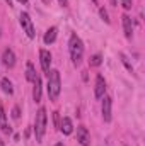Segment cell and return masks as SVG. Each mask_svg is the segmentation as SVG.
Returning <instances> with one entry per match:
<instances>
[{"mask_svg":"<svg viewBox=\"0 0 145 146\" xmlns=\"http://www.w3.org/2000/svg\"><path fill=\"white\" fill-rule=\"evenodd\" d=\"M68 49H70V58H72L73 66H79L82 63V58H84V42H82V39L77 34L70 36Z\"/></svg>","mask_w":145,"mask_h":146,"instance_id":"cell-1","label":"cell"},{"mask_svg":"<svg viewBox=\"0 0 145 146\" xmlns=\"http://www.w3.org/2000/svg\"><path fill=\"white\" fill-rule=\"evenodd\" d=\"M48 75V97L50 100H56L62 90V80H60V72L58 70H50Z\"/></svg>","mask_w":145,"mask_h":146,"instance_id":"cell-2","label":"cell"},{"mask_svg":"<svg viewBox=\"0 0 145 146\" xmlns=\"http://www.w3.org/2000/svg\"><path fill=\"white\" fill-rule=\"evenodd\" d=\"M46 122H48V117H46V109L41 107L36 114V121H34V136H36V141L41 143L43 141V136L46 133Z\"/></svg>","mask_w":145,"mask_h":146,"instance_id":"cell-3","label":"cell"},{"mask_svg":"<svg viewBox=\"0 0 145 146\" xmlns=\"http://www.w3.org/2000/svg\"><path fill=\"white\" fill-rule=\"evenodd\" d=\"M21 26H22V29H24V33L28 34V37H33L36 36V33H34V26H33V21H31V17H29V14L28 12H22L21 14Z\"/></svg>","mask_w":145,"mask_h":146,"instance_id":"cell-4","label":"cell"},{"mask_svg":"<svg viewBox=\"0 0 145 146\" xmlns=\"http://www.w3.org/2000/svg\"><path fill=\"white\" fill-rule=\"evenodd\" d=\"M77 141L80 143V146H91V133L85 126L77 127Z\"/></svg>","mask_w":145,"mask_h":146,"instance_id":"cell-5","label":"cell"},{"mask_svg":"<svg viewBox=\"0 0 145 146\" xmlns=\"http://www.w3.org/2000/svg\"><path fill=\"white\" fill-rule=\"evenodd\" d=\"M106 94V80L103 75H97L96 76V87H94V95L96 99H103Z\"/></svg>","mask_w":145,"mask_h":146,"instance_id":"cell-6","label":"cell"},{"mask_svg":"<svg viewBox=\"0 0 145 146\" xmlns=\"http://www.w3.org/2000/svg\"><path fill=\"white\" fill-rule=\"evenodd\" d=\"M111 107H113V100H111V97L104 95V97H103V107H101L104 122H109V121H111Z\"/></svg>","mask_w":145,"mask_h":146,"instance_id":"cell-7","label":"cell"},{"mask_svg":"<svg viewBox=\"0 0 145 146\" xmlns=\"http://www.w3.org/2000/svg\"><path fill=\"white\" fill-rule=\"evenodd\" d=\"M2 63H3L7 68H12V66L15 65V54H14V51H12L10 48L3 49V53H2Z\"/></svg>","mask_w":145,"mask_h":146,"instance_id":"cell-8","label":"cell"},{"mask_svg":"<svg viewBox=\"0 0 145 146\" xmlns=\"http://www.w3.org/2000/svg\"><path fill=\"white\" fill-rule=\"evenodd\" d=\"M39 61H41V68H43V72L44 73L50 72V65H51V54H50V51L41 49V51H39Z\"/></svg>","mask_w":145,"mask_h":146,"instance_id":"cell-9","label":"cell"},{"mask_svg":"<svg viewBox=\"0 0 145 146\" xmlns=\"http://www.w3.org/2000/svg\"><path fill=\"white\" fill-rule=\"evenodd\" d=\"M0 131L3 133V134H10L12 133V129L9 127V124H7V114H5V110H3V106L0 104Z\"/></svg>","mask_w":145,"mask_h":146,"instance_id":"cell-10","label":"cell"},{"mask_svg":"<svg viewBox=\"0 0 145 146\" xmlns=\"http://www.w3.org/2000/svg\"><path fill=\"white\" fill-rule=\"evenodd\" d=\"M121 21H123V29H125V36L128 37V39H132V36H133V22H132V17L125 14V15L121 17Z\"/></svg>","mask_w":145,"mask_h":146,"instance_id":"cell-11","label":"cell"},{"mask_svg":"<svg viewBox=\"0 0 145 146\" xmlns=\"http://www.w3.org/2000/svg\"><path fill=\"white\" fill-rule=\"evenodd\" d=\"M60 129H62L63 134H72V131H73L72 119H70V117H63L62 122H60Z\"/></svg>","mask_w":145,"mask_h":146,"instance_id":"cell-12","label":"cell"},{"mask_svg":"<svg viewBox=\"0 0 145 146\" xmlns=\"http://www.w3.org/2000/svg\"><path fill=\"white\" fill-rule=\"evenodd\" d=\"M56 34H58V29H56V27H50V29L44 33V37H43L44 44H51V42H55Z\"/></svg>","mask_w":145,"mask_h":146,"instance_id":"cell-13","label":"cell"},{"mask_svg":"<svg viewBox=\"0 0 145 146\" xmlns=\"http://www.w3.org/2000/svg\"><path fill=\"white\" fill-rule=\"evenodd\" d=\"M0 87H2V92L3 94H7V95H12L14 94V87H12V82L9 78H2Z\"/></svg>","mask_w":145,"mask_h":146,"instance_id":"cell-14","label":"cell"},{"mask_svg":"<svg viewBox=\"0 0 145 146\" xmlns=\"http://www.w3.org/2000/svg\"><path fill=\"white\" fill-rule=\"evenodd\" d=\"M33 83H34V88H33V99H34L36 102H39V100H41V78L36 76V80H34Z\"/></svg>","mask_w":145,"mask_h":146,"instance_id":"cell-15","label":"cell"},{"mask_svg":"<svg viewBox=\"0 0 145 146\" xmlns=\"http://www.w3.org/2000/svg\"><path fill=\"white\" fill-rule=\"evenodd\" d=\"M36 70H34V66H33V63H28L26 65V78H28V82H34L36 80Z\"/></svg>","mask_w":145,"mask_h":146,"instance_id":"cell-16","label":"cell"},{"mask_svg":"<svg viewBox=\"0 0 145 146\" xmlns=\"http://www.w3.org/2000/svg\"><path fill=\"white\" fill-rule=\"evenodd\" d=\"M119 58H121V63L125 65V68H126L128 72H130V73H133V72H135V70H133V65H132V61L128 60V56H126L125 53H119Z\"/></svg>","mask_w":145,"mask_h":146,"instance_id":"cell-17","label":"cell"},{"mask_svg":"<svg viewBox=\"0 0 145 146\" xmlns=\"http://www.w3.org/2000/svg\"><path fill=\"white\" fill-rule=\"evenodd\" d=\"M103 63V56L101 54H94L89 58V66H99Z\"/></svg>","mask_w":145,"mask_h":146,"instance_id":"cell-18","label":"cell"},{"mask_svg":"<svg viewBox=\"0 0 145 146\" xmlns=\"http://www.w3.org/2000/svg\"><path fill=\"white\" fill-rule=\"evenodd\" d=\"M99 14H101L103 21H104L106 24H109V15H108V12H106V9H104V7H101V9H99Z\"/></svg>","mask_w":145,"mask_h":146,"instance_id":"cell-19","label":"cell"},{"mask_svg":"<svg viewBox=\"0 0 145 146\" xmlns=\"http://www.w3.org/2000/svg\"><path fill=\"white\" fill-rule=\"evenodd\" d=\"M121 5L125 10H130L132 9V0H121Z\"/></svg>","mask_w":145,"mask_h":146,"instance_id":"cell-20","label":"cell"},{"mask_svg":"<svg viewBox=\"0 0 145 146\" xmlns=\"http://www.w3.org/2000/svg\"><path fill=\"white\" fill-rule=\"evenodd\" d=\"M12 117H14V119H19V117H21V114H19V107H14V109H12Z\"/></svg>","mask_w":145,"mask_h":146,"instance_id":"cell-21","label":"cell"},{"mask_svg":"<svg viewBox=\"0 0 145 146\" xmlns=\"http://www.w3.org/2000/svg\"><path fill=\"white\" fill-rule=\"evenodd\" d=\"M58 3H60L62 7H67V5H68V0H58Z\"/></svg>","mask_w":145,"mask_h":146,"instance_id":"cell-22","label":"cell"},{"mask_svg":"<svg viewBox=\"0 0 145 146\" xmlns=\"http://www.w3.org/2000/svg\"><path fill=\"white\" fill-rule=\"evenodd\" d=\"M53 117H55V124H58V112H53Z\"/></svg>","mask_w":145,"mask_h":146,"instance_id":"cell-23","label":"cell"},{"mask_svg":"<svg viewBox=\"0 0 145 146\" xmlns=\"http://www.w3.org/2000/svg\"><path fill=\"white\" fill-rule=\"evenodd\" d=\"M43 3H46V5H50V3H51V0H43Z\"/></svg>","mask_w":145,"mask_h":146,"instance_id":"cell-24","label":"cell"},{"mask_svg":"<svg viewBox=\"0 0 145 146\" xmlns=\"http://www.w3.org/2000/svg\"><path fill=\"white\" fill-rule=\"evenodd\" d=\"M17 2H21V3H28V0H17Z\"/></svg>","mask_w":145,"mask_h":146,"instance_id":"cell-25","label":"cell"},{"mask_svg":"<svg viewBox=\"0 0 145 146\" xmlns=\"http://www.w3.org/2000/svg\"><path fill=\"white\" fill-rule=\"evenodd\" d=\"M55 146H63V143H56Z\"/></svg>","mask_w":145,"mask_h":146,"instance_id":"cell-26","label":"cell"},{"mask_svg":"<svg viewBox=\"0 0 145 146\" xmlns=\"http://www.w3.org/2000/svg\"><path fill=\"white\" fill-rule=\"evenodd\" d=\"M0 146H5V145H3V141H2V139H0Z\"/></svg>","mask_w":145,"mask_h":146,"instance_id":"cell-27","label":"cell"},{"mask_svg":"<svg viewBox=\"0 0 145 146\" xmlns=\"http://www.w3.org/2000/svg\"><path fill=\"white\" fill-rule=\"evenodd\" d=\"M94 2H97V0H94Z\"/></svg>","mask_w":145,"mask_h":146,"instance_id":"cell-28","label":"cell"}]
</instances>
